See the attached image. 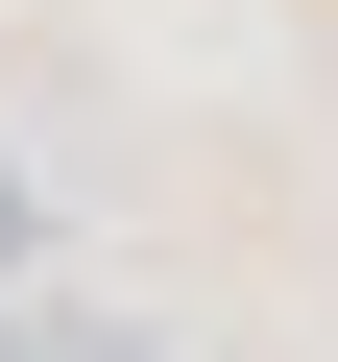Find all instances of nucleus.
Instances as JSON below:
<instances>
[{
  "instance_id": "1",
  "label": "nucleus",
  "mask_w": 338,
  "mask_h": 362,
  "mask_svg": "<svg viewBox=\"0 0 338 362\" xmlns=\"http://www.w3.org/2000/svg\"><path fill=\"white\" fill-rule=\"evenodd\" d=\"M0 362H169V314H121V290H25Z\"/></svg>"
},
{
  "instance_id": "2",
  "label": "nucleus",
  "mask_w": 338,
  "mask_h": 362,
  "mask_svg": "<svg viewBox=\"0 0 338 362\" xmlns=\"http://www.w3.org/2000/svg\"><path fill=\"white\" fill-rule=\"evenodd\" d=\"M25 290H49V169L0 145V314H25Z\"/></svg>"
}]
</instances>
